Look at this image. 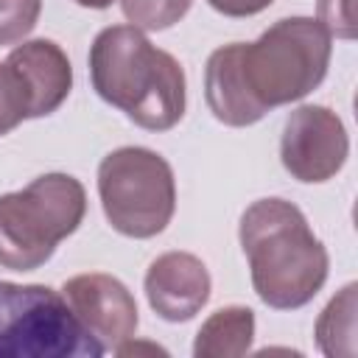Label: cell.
<instances>
[{"mask_svg": "<svg viewBox=\"0 0 358 358\" xmlns=\"http://www.w3.org/2000/svg\"><path fill=\"white\" fill-rule=\"evenodd\" d=\"M90 78L109 106L148 131H168L185 115L182 64L134 25H109L92 39Z\"/></svg>", "mask_w": 358, "mask_h": 358, "instance_id": "cell-1", "label": "cell"}, {"mask_svg": "<svg viewBox=\"0 0 358 358\" xmlns=\"http://www.w3.org/2000/svg\"><path fill=\"white\" fill-rule=\"evenodd\" d=\"M255 294L274 310L308 305L327 282L330 257L302 210L285 199H260L241 215L238 229Z\"/></svg>", "mask_w": 358, "mask_h": 358, "instance_id": "cell-2", "label": "cell"}, {"mask_svg": "<svg viewBox=\"0 0 358 358\" xmlns=\"http://www.w3.org/2000/svg\"><path fill=\"white\" fill-rule=\"evenodd\" d=\"M333 36L313 17H285L255 42L238 45V70L249 98L263 109L302 101L330 67Z\"/></svg>", "mask_w": 358, "mask_h": 358, "instance_id": "cell-3", "label": "cell"}, {"mask_svg": "<svg viewBox=\"0 0 358 358\" xmlns=\"http://www.w3.org/2000/svg\"><path fill=\"white\" fill-rule=\"evenodd\" d=\"M87 213V190L70 173H45L0 196V266L34 271L70 238Z\"/></svg>", "mask_w": 358, "mask_h": 358, "instance_id": "cell-4", "label": "cell"}, {"mask_svg": "<svg viewBox=\"0 0 358 358\" xmlns=\"http://www.w3.org/2000/svg\"><path fill=\"white\" fill-rule=\"evenodd\" d=\"M98 196L115 232L137 241L154 238L176 210L173 168L151 148H115L98 165Z\"/></svg>", "mask_w": 358, "mask_h": 358, "instance_id": "cell-5", "label": "cell"}, {"mask_svg": "<svg viewBox=\"0 0 358 358\" xmlns=\"http://www.w3.org/2000/svg\"><path fill=\"white\" fill-rule=\"evenodd\" d=\"M103 352L59 291L0 280V358H101Z\"/></svg>", "mask_w": 358, "mask_h": 358, "instance_id": "cell-6", "label": "cell"}, {"mask_svg": "<svg viewBox=\"0 0 358 358\" xmlns=\"http://www.w3.org/2000/svg\"><path fill=\"white\" fill-rule=\"evenodd\" d=\"M350 154V137L341 117L322 103L296 106L282 126L280 159L282 168L305 185L333 179Z\"/></svg>", "mask_w": 358, "mask_h": 358, "instance_id": "cell-7", "label": "cell"}, {"mask_svg": "<svg viewBox=\"0 0 358 358\" xmlns=\"http://www.w3.org/2000/svg\"><path fill=\"white\" fill-rule=\"evenodd\" d=\"M62 296L103 350H117L123 341L134 338L140 324L137 302L117 277L103 271L76 274L64 282Z\"/></svg>", "mask_w": 358, "mask_h": 358, "instance_id": "cell-8", "label": "cell"}, {"mask_svg": "<svg viewBox=\"0 0 358 358\" xmlns=\"http://www.w3.org/2000/svg\"><path fill=\"white\" fill-rule=\"evenodd\" d=\"M145 299L151 310L165 322L193 319L210 299V271L190 252H165L159 255L143 280Z\"/></svg>", "mask_w": 358, "mask_h": 358, "instance_id": "cell-9", "label": "cell"}, {"mask_svg": "<svg viewBox=\"0 0 358 358\" xmlns=\"http://www.w3.org/2000/svg\"><path fill=\"white\" fill-rule=\"evenodd\" d=\"M6 64L17 73L28 95V117L53 115L73 90V67L53 39H28L17 45Z\"/></svg>", "mask_w": 358, "mask_h": 358, "instance_id": "cell-10", "label": "cell"}, {"mask_svg": "<svg viewBox=\"0 0 358 358\" xmlns=\"http://www.w3.org/2000/svg\"><path fill=\"white\" fill-rule=\"evenodd\" d=\"M238 45L241 42H229L210 53L204 67V101L215 120H221L224 126L243 129L257 123L266 112L246 92V84L238 70Z\"/></svg>", "mask_w": 358, "mask_h": 358, "instance_id": "cell-11", "label": "cell"}, {"mask_svg": "<svg viewBox=\"0 0 358 358\" xmlns=\"http://www.w3.org/2000/svg\"><path fill=\"white\" fill-rule=\"evenodd\" d=\"M255 313L246 305H227L210 313L193 341L196 358H238L252 350Z\"/></svg>", "mask_w": 358, "mask_h": 358, "instance_id": "cell-12", "label": "cell"}, {"mask_svg": "<svg viewBox=\"0 0 358 358\" xmlns=\"http://www.w3.org/2000/svg\"><path fill=\"white\" fill-rule=\"evenodd\" d=\"M355 296H358V285L347 282L316 319V344L327 358L355 355V310H358Z\"/></svg>", "mask_w": 358, "mask_h": 358, "instance_id": "cell-13", "label": "cell"}, {"mask_svg": "<svg viewBox=\"0 0 358 358\" xmlns=\"http://www.w3.org/2000/svg\"><path fill=\"white\" fill-rule=\"evenodd\" d=\"M190 6L193 0H120L123 17L140 31H165L176 25Z\"/></svg>", "mask_w": 358, "mask_h": 358, "instance_id": "cell-14", "label": "cell"}, {"mask_svg": "<svg viewBox=\"0 0 358 358\" xmlns=\"http://www.w3.org/2000/svg\"><path fill=\"white\" fill-rule=\"evenodd\" d=\"M42 11V0H0V48L22 42Z\"/></svg>", "mask_w": 358, "mask_h": 358, "instance_id": "cell-15", "label": "cell"}, {"mask_svg": "<svg viewBox=\"0 0 358 358\" xmlns=\"http://www.w3.org/2000/svg\"><path fill=\"white\" fill-rule=\"evenodd\" d=\"M28 117V95L17 73L0 62V137L14 131Z\"/></svg>", "mask_w": 358, "mask_h": 358, "instance_id": "cell-16", "label": "cell"}, {"mask_svg": "<svg viewBox=\"0 0 358 358\" xmlns=\"http://www.w3.org/2000/svg\"><path fill=\"white\" fill-rule=\"evenodd\" d=\"M316 11L330 36L355 39V0H319Z\"/></svg>", "mask_w": 358, "mask_h": 358, "instance_id": "cell-17", "label": "cell"}, {"mask_svg": "<svg viewBox=\"0 0 358 358\" xmlns=\"http://www.w3.org/2000/svg\"><path fill=\"white\" fill-rule=\"evenodd\" d=\"M207 3L224 17H255L263 8H268L274 0H207Z\"/></svg>", "mask_w": 358, "mask_h": 358, "instance_id": "cell-18", "label": "cell"}, {"mask_svg": "<svg viewBox=\"0 0 358 358\" xmlns=\"http://www.w3.org/2000/svg\"><path fill=\"white\" fill-rule=\"evenodd\" d=\"M73 3H78L84 8H109L115 0H73Z\"/></svg>", "mask_w": 358, "mask_h": 358, "instance_id": "cell-19", "label": "cell"}]
</instances>
